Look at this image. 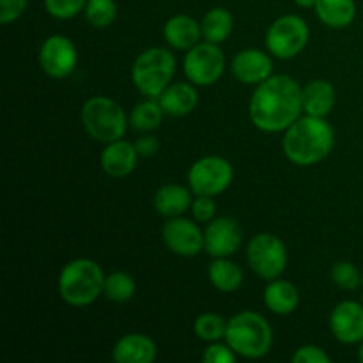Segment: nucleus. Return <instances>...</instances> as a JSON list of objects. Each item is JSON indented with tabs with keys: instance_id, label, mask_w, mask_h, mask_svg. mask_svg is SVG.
I'll return each instance as SVG.
<instances>
[{
	"instance_id": "393cba45",
	"label": "nucleus",
	"mask_w": 363,
	"mask_h": 363,
	"mask_svg": "<svg viewBox=\"0 0 363 363\" xmlns=\"http://www.w3.org/2000/svg\"><path fill=\"white\" fill-rule=\"evenodd\" d=\"M233 14L223 7H215V9L208 11L201 21L202 38L209 43H215V45L225 41L233 32Z\"/></svg>"
},
{
	"instance_id": "4c0bfd02",
	"label": "nucleus",
	"mask_w": 363,
	"mask_h": 363,
	"mask_svg": "<svg viewBox=\"0 0 363 363\" xmlns=\"http://www.w3.org/2000/svg\"><path fill=\"white\" fill-rule=\"evenodd\" d=\"M358 358H360V362L363 363V340H362V344H360V350H358Z\"/></svg>"
},
{
	"instance_id": "1a4fd4ad",
	"label": "nucleus",
	"mask_w": 363,
	"mask_h": 363,
	"mask_svg": "<svg viewBox=\"0 0 363 363\" xmlns=\"http://www.w3.org/2000/svg\"><path fill=\"white\" fill-rule=\"evenodd\" d=\"M233 179V165L222 156H204L188 170V184L195 195L216 197L230 186Z\"/></svg>"
},
{
	"instance_id": "4be33fe9",
	"label": "nucleus",
	"mask_w": 363,
	"mask_h": 363,
	"mask_svg": "<svg viewBox=\"0 0 363 363\" xmlns=\"http://www.w3.org/2000/svg\"><path fill=\"white\" fill-rule=\"evenodd\" d=\"M191 191L181 184H165L155 195V209L165 218L184 215L186 209H191Z\"/></svg>"
},
{
	"instance_id": "9b49d317",
	"label": "nucleus",
	"mask_w": 363,
	"mask_h": 363,
	"mask_svg": "<svg viewBox=\"0 0 363 363\" xmlns=\"http://www.w3.org/2000/svg\"><path fill=\"white\" fill-rule=\"evenodd\" d=\"M77 46L62 34L50 35L39 48V66L50 78H66L77 66Z\"/></svg>"
},
{
	"instance_id": "e433bc0d",
	"label": "nucleus",
	"mask_w": 363,
	"mask_h": 363,
	"mask_svg": "<svg viewBox=\"0 0 363 363\" xmlns=\"http://www.w3.org/2000/svg\"><path fill=\"white\" fill-rule=\"evenodd\" d=\"M315 2L318 0H294V4L300 7H303V9H308V7H315Z\"/></svg>"
},
{
	"instance_id": "9d476101",
	"label": "nucleus",
	"mask_w": 363,
	"mask_h": 363,
	"mask_svg": "<svg viewBox=\"0 0 363 363\" xmlns=\"http://www.w3.org/2000/svg\"><path fill=\"white\" fill-rule=\"evenodd\" d=\"M184 74L194 85L216 84L225 69V55L215 43H197L184 55Z\"/></svg>"
},
{
	"instance_id": "c85d7f7f",
	"label": "nucleus",
	"mask_w": 363,
	"mask_h": 363,
	"mask_svg": "<svg viewBox=\"0 0 363 363\" xmlns=\"http://www.w3.org/2000/svg\"><path fill=\"white\" fill-rule=\"evenodd\" d=\"M85 18L96 28H106L116 21L117 6L113 0H87Z\"/></svg>"
},
{
	"instance_id": "7ed1b4c3",
	"label": "nucleus",
	"mask_w": 363,
	"mask_h": 363,
	"mask_svg": "<svg viewBox=\"0 0 363 363\" xmlns=\"http://www.w3.org/2000/svg\"><path fill=\"white\" fill-rule=\"evenodd\" d=\"M105 273L92 259H74L67 262L59 275V294L71 307H87L103 294Z\"/></svg>"
},
{
	"instance_id": "aec40b11",
	"label": "nucleus",
	"mask_w": 363,
	"mask_h": 363,
	"mask_svg": "<svg viewBox=\"0 0 363 363\" xmlns=\"http://www.w3.org/2000/svg\"><path fill=\"white\" fill-rule=\"evenodd\" d=\"M305 116L326 117L335 106V89L326 80H312L301 91Z\"/></svg>"
},
{
	"instance_id": "6e6552de",
	"label": "nucleus",
	"mask_w": 363,
	"mask_h": 363,
	"mask_svg": "<svg viewBox=\"0 0 363 363\" xmlns=\"http://www.w3.org/2000/svg\"><path fill=\"white\" fill-rule=\"evenodd\" d=\"M247 261L250 264L252 272L261 277V279H279L287 268L286 245L275 234H257L248 243Z\"/></svg>"
},
{
	"instance_id": "f03ea898",
	"label": "nucleus",
	"mask_w": 363,
	"mask_h": 363,
	"mask_svg": "<svg viewBox=\"0 0 363 363\" xmlns=\"http://www.w3.org/2000/svg\"><path fill=\"white\" fill-rule=\"evenodd\" d=\"M335 131L325 117L305 116L291 124L284 135V155L298 167H311L323 162L332 152Z\"/></svg>"
},
{
	"instance_id": "f8f14e48",
	"label": "nucleus",
	"mask_w": 363,
	"mask_h": 363,
	"mask_svg": "<svg viewBox=\"0 0 363 363\" xmlns=\"http://www.w3.org/2000/svg\"><path fill=\"white\" fill-rule=\"evenodd\" d=\"M162 238L167 248L181 257H194L204 250V233L199 223L183 216L169 218L162 229Z\"/></svg>"
},
{
	"instance_id": "0eeeda50",
	"label": "nucleus",
	"mask_w": 363,
	"mask_h": 363,
	"mask_svg": "<svg viewBox=\"0 0 363 363\" xmlns=\"http://www.w3.org/2000/svg\"><path fill=\"white\" fill-rule=\"evenodd\" d=\"M308 25L296 14L277 18L266 32V48L279 59H293L300 55L308 43Z\"/></svg>"
},
{
	"instance_id": "412c9836",
	"label": "nucleus",
	"mask_w": 363,
	"mask_h": 363,
	"mask_svg": "<svg viewBox=\"0 0 363 363\" xmlns=\"http://www.w3.org/2000/svg\"><path fill=\"white\" fill-rule=\"evenodd\" d=\"M264 303L277 315L293 314L300 303V293L296 286L287 280H269L264 289Z\"/></svg>"
},
{
	"instance_id": "20e7f679",
	"label": "nucleus",
	"mask_w": 363,
	"mask_h": 363,
	"mask_svg": "<svg viewBox=\"0 0 363 363\" xmlns=\"http://www.w3.org/2000/svg\"><path fill=\"white\" fill-rule=\"evenodd\" d=\"M225 342L243 358H262L273 346V330L261 314L240 312L227 321Z\"/></svg>"
},
{
	"instance_id": "6ab92c4d",
	"label": "nucleus",
	"mask_w": 363,
	"mask_h": 363,
	"mask_svg": "<svg viewBox=\"0 0 363 363\" xmlns=\"http://www.w3.org/2000/svg\"><path fill=\"white\" fill-rule=\"evenodd\" d=\"M158 101L167 116L183 117L194 112L195 106L199 105V94L194 85L177 82V84H170L160 94Z\"/></svg>"
},
{
	"instance_id": "f704fd0d",
	"label": "nucleus",
	"mask_w": 363,
	"mask_h": 363,
	"mask_svg": "<svg viewBox=\"0 0 363 363\" xmlns=\"http://www.w3.org/2000/svg\"><path fill=\"white\" fill-rule=\"evenodd\" d=\"M332 358L318 346H301L293 354V363H330Z\"/></svg>"
},
{
	"instance_id": "b1692460",
	"label": "nucleus",
	"mask_w": 363,
	"mask_h": 363,
	"mask_svg": "<svg viewBox=\"0 0 363 363\" xmlns=\"http://www.w3.org/2000/svg\"><path fill=\"white\" fill-rule=\"evenodd\" d=\"M209 282L220 293H234L243 284V272L236 262L227 257H216L208 269Z\"/></svg>"
},
{
	"instance_id": "39448f33",
	"label": "nucleus",
	"mask_w": 363,
	"mask_h": 363,
	"mask_svg": "<svg viewBox=\"0 0 363 363\" xmlns=\"http://www.w3.org/2000/svg\"><path fill=\"white\" fill-rule=\"evenodd\" d=\"M85 131L94 140L110 144L124 137L128 117L123 106L106 96H94L84 103L80 112Z\"/></svg>"
},
{
	"instance_id": "a211bd4d",
	"label": "nucleus",
	"mask_w": 363,
	"mask_h": 363,
	"mask_svg": "<svg viewBox=\"0 0 363 363\" xmlns=\"http://www.w3.org/2000/svg\"><path fill=\"white\" fill-rule=\"evenodd\" d=\"M163 38L172 48L190 50L201 43L199 41L202 38L201 23H197L188 14H176L163 27Z\"/></svg>"
},
{
	"instance_id": "bb28decb",
	"label": "nucleus",
	"mask_w": 363,
	"mask_h": 363,
	"mask_svg": "<svg viewBox=\"0 0 363 363\" xmlns=\"http://www.w3.org/2000/svg\"><path fill=\"white\" fill-rule=\"evenodd\" d=\"M135 291H137V284H135L133 277L128 275V273L113 272L105 277L103 294H105L110 301H116V303L130 301L131 298H133Z\"/></svg>"
},
{
	"instance_id": "423d86ee",
	"label": "nucleus",
	"mask_w": 363,
	"mask_h": 363,
	"mask_svg": "<svg viewBox=\"0 0 363 363\" xmlns=\"http://www.w3.org/2000/svg\"><path fill=\"white\" fill-rule=\"evenodd\" d=\"M176 73V59L167 48L152 46L142 52L131 66V78L138 91L158 99Z\"/></svg>"
},
{
	"instance_id": "cd10ccee",
	"label": "nucleus",
	"mask_w": 363,
	"mask_h": 363,
	"mask_svg": "<svg viewBox=\"0 0 363 363\" xmlns=\"http://www.w3.org/2000/svg\"><path fill=\"white\" fill-rule=\"evenodd\" d=\"M227 321L220 314L215 312H206L201 314L194 323V332L204 342H216L220 339H225Z\"/></svg>"
},
{
	"instance_id": "2eb2a0df",
	"label": "nucleus",
	"mask_w": 363,
	"mask_h": 363,
	"mask_svg": "<svg viewBox=\"0 0 363 363\" xmlns=\"http://www.w3.org/2000/svg\"><path fill=\"white\" fill-rule=\"evenodd\" d=\"M234 78L241 84L259 85L268 80L273 73L272 57L257 48L241 50L230 64Z\"/></svg>"
},
{
	"instance_id": "f3484780",
	"label": "nucleus",
	"mask_w": 363,
	"mask_h": 363,
	"mask_svg": "<svg viewBox=\"0 0 363 363\" xmlns=\"http://www.w3.org/2000/svg\"><path fill=\"white\" fill-rule=\"evenodd\" d=\"M156 344L144 333H128L113 346L112 358L117 363H151L156 358Z\"/></svg>"
},
{
	"instance_id": "58836bf2",
	"label": "nucleus",
	"mask_w": 363,
	"mask_h": 363,
	"mask_svg": "<svg viewBox=\"0 0 363 363\" xmlns=\"http://www.w3.org/2000/svg\"><path fill=\"white\" fill-rule=\"evenodd\" d=\"M362 284H363V275H362Z\"/></svg>"
},
{
	"instance_id": "f257e3e1",
	"label": "nucleus",
	"mask_w": 363,
	"mask_h": 363,
	"mask_svg": "<svg viewBox=\"0 0 363 363\" xmlns=\"http://www.w3.org/2000/svg\"><path fill=\"white\" fill-rule=\"evenodd\" d=\"M301 91L303 87L289 74H272L259 84L248 105L254 126L268 133L286 131L303 112Z\"/></svg>"
},
{
	"instance_id": "dca6fc26",
	"label": "nucleus",
	"mask_w": 363,
	"mask_h": 363,
	"mask_svg": "<svg viewBox=\"0 0 363 363\" xmlns=\"http://www.w3.org/2000/svg\"><path fill=\"white\" fill-rule=\"evenodd\" d=\"M138 156L140 155H138L135 144L119 138V140L105 145L101 156H99V163H101V169L105 170L106 176L121 179V177H126L133 172Z\"/></svg>"
},
{
	"instance_id": "ddd939ff",
	"label": "nucleus",
	"mask_w": 363,
	"mask_h": 363,
	"mask_svg": "<svg viewBox=\"0 0 363 363\" xmlns=\"http://www.w3.org/2000/svg\"><path fill=\"white\" fill-rule=\"evenodd\" d=\"M243 241V229L230 216L213 218L204 230V250L211 257H229L236 254Z\"/></svg>"
},
{
	"instance_id": "4468645a",
	"label": "nucleus",
	"mask_w": 363,
	"mask_h": 363,
	"mask_svg": "<svg viewBox=\"0 0 363 363\" xmlns=\"http://www.w3.org/2000/svg\"><path fill=\"white\" fill-rule=\"evenodd\" d=\"M333 337L342 344H357L363 340V305L358 301H340L330 315Z\"/></svg>"
},
{
	"instance_id": "c9c22d12",
	"label": "nucleus",
	"mask_w": 363,
	"mask_h": 363,
	"mask_svg": "<svg viewBox=\"0 0 363 363\" xmlns=\"http://www.w3.org/2000/svg\"><path fill=\"white\" fill-rule=\"evenodd\" d=\"M135 147H137L138 155L140 156H152L158 152L160 144L155 137H140L137 142H135Z\"/></svg>"
},
{
	"instance_id": "473e14b6",
	"label": "nucleus",
	"mask_w": 363,
	"mask_h": 363,
	"mask_svg": "<svg viewBox=\"0 0 363 363\" xmlns=\"http://www.w3.org/2000/svg\"><path fill=\"white\" fill-rule=\"evenodd\" d=\"M215 197L209 195H197L194 202H191V213L197 222H211L216 215V204L213 201Z\"/></svg>"
},
{
	"instance_id": "c756f323",
	"label": "nucleus",
	"mask_w": 363,
	"mask_h": 363,
	"mask_svg": "<svg viewBox=\"0 0 363 363\" xmlns=\"http://www.w3.org/2000/svg\"><path fill=\"white\" fill-rule=\"evenodd\" d=\"M332 282L337 287L346 291H354L358 289V286L362 284V275L357 269V266L351 264V262H337L332 268Z\"/></svg>"
},
{
	"instance_id": "5701e85b",
	"label": "nucleus",
	"mask_w": 363,
	"mask_h": 363,
	"mask_svg": "<svg viewBox=\"0 0 363 363\" xmlns=\"http://www.w3.org/2000/svg\"><path fill=\"white\" fill-rule=\"evenodd\" d=\"M314 9L319 20L332 28L350 27L357 16L354 0H318Z\"/></svg>"
},
{
	"instance_id": "72a5a7b5",
	"label": "nucleus",
	"mask_w": 363,
	"mask_h": 363,
	"mask_svg": "<svg viewBox=\"0 0 363 363\" xmlns=\"http://www.w3.org/2000/svg\"><path fill=\"white\" fill-rule=\"evenodd\" d=\"M28 0H0V23L7 25L18 20L27 9Z\"/></svg>"
},
{
	"instance_id": "7c9ffc66",
	"label": "nucleus",
	"mask_w": 363,
	"mask_h": 363,
	"mask_svg": "<svg viewBox=\"0 0 363 363\" xmlns=\"http://www.w3.org/2000/svg\"><path fill=\"white\" fill-rule=\"evenodd\" d=\"M87 0H45V7L50 16L57 20H69L85 9Z\"/></svg>"
},
{
	"instance_id": "2f4dec72",
	"label": "nucleus",
	"mask_w": 363,
	"mask_h": 363,
	"mask_svg": "<svg viewBox=\"0 0 363 363\" xmlns=\"http://www.w3.org/2000/svg\"><path fill=\"white\" fill-rule=\"evenodd\" d=\"M202 360L206 363H234L236 362V351L229 346V344H220L211 342L206 347L204 354H202Z\"/></svg>"
},
{
	"instance_id": "a878e982",
	"label": "nucleus",
	"mask_w": 363,
	"mask_h": 363,
	"mask_svg": "<svg viewBox=\"0 0 363 363\" xmlns=\"http://www.w3.org/2000/svg\"><path fill=\"white\" fill-rule=\"evenodd\" d=\"M163 116L165 112L158 99L149 98L133 106L130 113V124L137 131H152L162 124Z\"/></svg>"
}]
</instances>
